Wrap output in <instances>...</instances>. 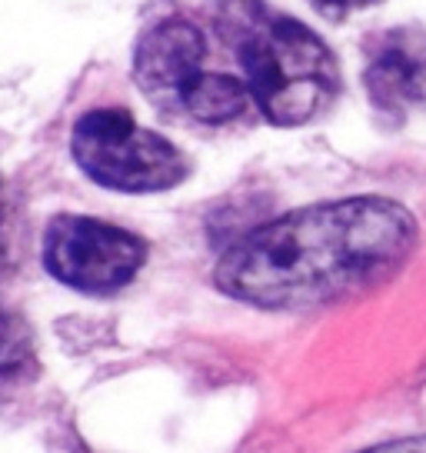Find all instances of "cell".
<instances>
[{"label": "cell", "mask_w": 426, "mask_h": 453, "mask_svg": "<svg viewBox=\"0 0 426 453\" xmlns=\"http://www.w3.org/2000/svg\"><path fill=\"white\" fill-rule=\"evenodd\" d=\"M413 243L416 224L393 200L320 203L250 230L220 257L213 280L243 303L300 311L390 277Z\"/></svg>", "instance_id": "cell-1"}, {"label": "cell", "mask_w": 426, "mask_h": 453, "mask_svg": "<svg viewBox=\"0 0 426 453\" xmlns=\"http://www.w3.org/2000/svg\"><path fill=\"white\" fill-rule=\"evenodd\" d=\"M250 97L277 127L307 124L327 107L340 73L327 43L260 0H227L217 17Z\"/></svg>", "instance_id": "cell-2"}, {"label": "cell", "mask_w": 426, "mask_h": 453, "mask_svg": "<svg viewBox=\"0 0 426 453\" xmlns=\"http://www.w3.org/2000/svg\"><path fill=\"white\" fill-rule=\"evenodd\" d=\"M71 150L90 180L120 194L171 190L186 177L184 154L120 107L84 113L73 127Z\"/></svg>", "instance_id": "cell-3"}, {"label": "cell", "mask_w": 426, "mask_h": 453, "mask_svg": "<svg viewBox=\"0 0 426 453\" xmlns=\"http://www.w3.org/2000/svg\"><path fill=\"white\" fill-rule=\"evenodd\" d=\"M147 260V243L130 230L94 217L60 213L43 234V267L84 294H114L127 287Z\"/></svg>", "instance_id": "cell-4"}, {"label": "cell", "mask_w": 426, "mask_h": 453, "mask_svg": "<svg viewBox=\"0 0 426 453\" xmlns=\"http://www.w3.org/2000/svg\"><path fill=\"white\" fill-rule=\"evenodd\" d=\"M207 43L190 20H164L147 30L133 54V77L147 97L164 111H180L190 90L203 81Z\"/></svg>", "instance_id": "cell-5"}, {"label": "cell", "mask_w": 426, "mask_h": 453, "mask_svg": "<svg viewBox=\"0 0 426 453\" xmlns=\"http://www.w3.org/2000/svg\"><path fill=\"white\" fill-rule=\"evenodd\" d=\"M367 94L384 113L426 111V34L390 30L369 43Z\"/></svg>", "instance_id": "cell-6"}, {"label": "cell", "mask_w": 426, "mask_h": 453, "mask_svg": "<svg viewBox=\"0 0 426 453\" xmlns=\"http://www.w3.org/2000/svg\"><path fill=\"white\" fill-rule=\"evenodd\" d=\"M34 367V340L27 324L14 313L0 311V380L24 377Z\"/></svg>", "instance_id": "cell-7"}, {"label": "cell", "mask_w": 426, "mask_h": 453, "mask_svg": "<svg viewBox=\"0 0 426 453\" xmlns=\"http://www.w3.org/2000/svg\"><path fill=\"white\" fill-rule=\"evenodd\" d=\"M310 4L320 11V14L343 17V14H350V11H356V7H367V4H373V0H310Z\"/></svg>", "instance_id": "cell-8"}, {"label": "cell", "mask_w": 426, "mask_h": 453, "mask_svg": "<svg viewBox=\"0 0 426 453\" xmlns=\"http://www.w3.org/2000/svg\"><path fill=\"white\" fill-rule=\"evenodd\" d=\"M363 453H426V440H397V443H380Z\"/></svg>", "instance_id": "cell-9"}, {"label": "cell", "mask_w": 426, "mask_h": 453, "mask_svg": "<svg viewBox=\"0 0 426 453\" xmlns=\"http://www.w3.org/2000/svg\"><path fill=\"white\" fill-rule=\"evenodd\" d=\"M4 224H7V217H4V194H0V267H4V257H7V237H4Z\"/></svg>", "instance_id": "cell-10"}]
</instances>
